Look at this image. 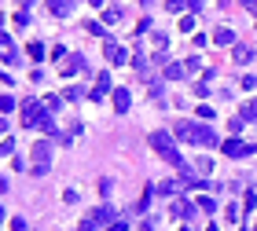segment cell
<instances>
[{
  "instance_id": "5b68a950",
  "label": "cell",
  "mask_w": 257,
  "mask_h": 231,
  "mask_svg": "<svg viewBox=\"0 0 257 231\" xmlns=\"http://www.w3.org/2000/svg\"><path fill=\"white\" fill-rule=\"evenodd\" d=\"M103 51H107V59H110V63H118V66H121L125 59H129V55H125V48H121L118 41H110V37L103 41Z\"/></svg>"
},
{
  "instance_id": "9a60e30c",
  "label": "cell",
  "mask_w": 257,
  "mask_h": 231,
  "mask_svg": "<svg viewBox=\"0 0 257 231\" xmlns=\"http://www.w3.org/2000/svg\"><path fill=\"white\" fill-rule=\"evenodd\" d=\"M34 129H41V132H55V121H51L48 114H41V117H37V125H34Z\"/></svg>"
},
{
  "instance_id": "3957f363",
  "label": "cell",
  "mask_w": 257,
  "mask_h": 231,
  "mask_svg": "<svg viewBox=\"0 0 257 231\" xmlns=\"http://www.w3.org/2000/svg\"><path fill=\"white\" fill-rule=\"evenodd\" d=\"M48 154H51L48 143H34V176H44V173H48Z\"/></svg>"
},
{
  "instance_id": "4fadbf2b",
  "label": "cell",
  "mask_w": 257,
  "mask_h": 231,
  "mask_svg": "<svg viewBox=\"0 0 257 231\" xmlns=\"http://www.w3.org/2000/svg\"><path fill=\"white\" fill-rule=\"evenodd\" d=\"M88 220H92V224H107V220H110V206H100L96 213L88 216Z\"/></svg>"
},
{
  "instance_id": "ffe728a7",
  "label": "cell",
  "mask_w": 257,
  "mask_h": 231,
  "mask_svg": "<svg viewBox=\"0 0 257 231\" xmlns=\"http://www.w3.org/2000/svg\"><path fill=\"white\" fill-rule=\"evenodd\" d=\"M199 206L206 209V213H213V209H217V202H213V198H199Z\"/></svg>"
},
{
  "instance_id": "ba28073f",
  "label": "cell",
  "mask_w": 257,
  "mask_h": 231,
  "mask_svg": "<svg viewBox=\"0 0 257 231\" xmlns=\"http://www.w3.org/2000/svg\"><path fill=\"white\" fill-rule=\"evenodd\" d=\"M48 11L51 15H70L74 11V0H48Z\"/></svg>"
},
{
  "instance_id": "277c9868",
  "label": "cell",
  "mask_w": 257,
  "mask_h": 231,
  "mask_svg": "<svg viewBox=\"0 0 257 231\" xmlns=\"http://www.w3.org/2000/svg\"><path fill=\"white\" fill-rule=\"evenodd\" d=\"M254 143H242V140H228V143H224V154H228V158H246V154H254Z\"/></svg>"
},
{
  "instance_id": "d4e9b609",
  "label": "cell",
  "mask_w": 257,
  "mask_h": 231,
  "mask_svg": "<svg viewBox=\"0 0 257 231\" xmlns=\"http://www.w3.org/2000/svg\"><path fill=\"white\" fill-rule=\"evenodd\" d=\"M242 4H246V8L254 11V15H257V0H242Z\"/></svg>"
},
{
  "instance_id": "e0dca14e",
  "label": "cell",
  "mask_w": 257,
  "mask_h": 231,
  "mask_svg": "<svg viewBox=\"0 0 257 231\" xmlns=\"http://www.w3.org/2000/svg\"><path fill=\"white\" fill-rule=\"evenodd\" d=\"M26 55H34V59H44V44H41V41H34L30 48H26Z\"/></svg>"
},
{
  "instance_id": "4316f807",
  "label": "cell",
  "mask_w": 257,
  "mask_h": 231,
  "mask_svg": "<svg viewBox=\"0 0 257 231\" xmlns=\"http://www.w3.org/2000/svg\"><path fill=\"white\" fill-rule=\"evenodd\" d=\"M4 191H8V180H4V176H0V195H4Z\"/></svg>"
},
{
  "instance_id": "603a6c76",
  "label": "cell",
  "mask_w": 257,
  "mask_h": 231,
  "mask_svg": "<svg viewBox=\"0 0 257 231\" xmlns=\"http://www.w3.org/2000/svg\"><path fill=\"white\" fill-rule=\"evenodd\" d=\"M11 231H26V220H18V216H15V220H11Z\"/></svg>"
},
{
  "instance_id": "f1b7e54d",
  "label": "cell",
  "mask_w": 257,
  "mask_h": 231,
  "mask_svg": "<svg viewBox=\"0 0 257 231\" xmlns=\"http://www.w3.org/2000/svg\"><path fill=\"white\" fill-rule=\"evenodd\" d=\"M30 4H34V0H22V8H30Z\"/></svg>"
},
{
  "instance_id": "8992f818",
  "label": "cell",
  "mask_w": 257,
  "mask_h": 231,
  "mask_svg": "<svg viewBox=\"0 0 257 231\" xmlns=\"http://www.w3.org/2000/svg\"><path fill=\"white\" fill-rule=\"evenodd\" d=\"M0 59H4V63H18V51H15V44H11L8 37H4V33H0Z\"/></svg>"
},
{
  "instance_id": "484cf974",
  "label": "cell",
  "mask_w": 257,
  "mask_h": 231,
  "mask_svg": "<svg viewBox=\"0 0 257 231\" xmlns=\"http://www.w3.org/2000/svg\"><path fill=\"white\" fill-rule=\"evenodd\" d=\"M246 114H254V117H257V99H254V103L246 107Z\"/></svg>"
},
{
  "instance_id": "9c48e42d",
  "label": "cell",
  "mask_w": 257,
  "mask_h": 231,
  "mask_svg": "<svg viewBox=\"0 0 257 231\" xmlns=\"http://www.w3.org/2000/svg\"><path fill=\"white\" fill-rule=\"evenodd\" d=\"M77 70H85V59H81V55L63 59V77H67V74H77Z\"/></svg>"
},
{
  "instance_id": "6da1fadb",
  "label": "cell",
  "mask_w": 257,
  "mask_h": 231,
  "mask_svg": "<svg viewBox=\"0 0 257 231\" xmlns=\"http://www.w3.org/2000/svg\"><path fill=\"white\" fill-rule=\"evenodd\" d=\"M151 147H154L158 154L166 158L169 165H176V169H180V180H184V173H191V169H188V162L180 158V150L173 147V136H169V132H154V136H151Z\"/></svg>"
},
{
  "instance_id": "5bb4252c",
  "label": "cell",
  "mask_w": 257,
  "mask_h": 231,
  "mask_svg": "<svg viewBox=\"0 0 257 231\" xmlns=\"http://www.w3.org/2000/svg\"><path fill=\"white\" fill-rule=\"evenodd\" d=\"M213 41H217V44H235V33H232V30H217Z\"/></svg>"
},
{
  "instance_id": "7a4b0ae2",
  "label": "cell",
  "mask_w": 257,
  "mask_h": 231,
  "mask_svg": "<svg viewBox=\"0 0 257 231\" xmlns=\"http://www.w3.org/2000/svg\"><path fill=\"white\" fill-rule=\"evenodd\" d=\"M176 136L180 140H191L199 147H217V132L209 125H195V121H176Z\"/></svg>"
},
{
  "instance_id": "8fae6325",
  "label": "cell",
  "mask_w": 257,
  "mask_h": 231,
  "mask_svg": "<svg viewBox=\"0 0 257 231\" xmlns=\"http://www.w3.org/2000/svg\"><path fill=\"white\" fill-rule=\"evenodd\" d=\"M235 63H239V66H250V63H254V51H250L246 44H235Z\"/></svg>"
},
{
  "instance_id": "2e32d148",
  "label": "cell",
  "mask_w": 257,
  "mask_h": 231,
  "mask_svg": "<svg viewBox=\"0 0 257 231\" xmlns=\"http://www.w3.org/2000/svg\"><path fill=\"white\" fill-rule=\"evenodd\" d=\"M85 30H88V33H96V37H107V26H103V22H96V18H92V22H85Z\"/></svg>"
},
{
  "instance_id": "30bf717a",
  "label": "cell",
  "mask_w": 257,
  "mask_h": 231,
  "mask_svg": "<svg viewBox=\"0 0 257 231\" xmlns=\"http://www.w3.org/2000/svg\"><path fill=\"white\" fill-rule=\"evenodd\" d=\"M107 92H110V77L100 74V77H96V88H92V99H103Z\"/></svg>"
},
{
  "instance_id": "7c38bea8",
  "label": "cell",
  "mask_w": 257,
  "mask_h": 231,
  "mask_svg": "<svg viewBox=\"0 0 257 231\" xmlns=\"http://www.w3.org/2000/svg\"><path fill=\"white\" fill-rule=\"evenodd\" d=\"M184 70H188L184 63H169V66H166V77H169V81H180V77H184Z\"/></svg>"
},
{
  "instance_id": "44dd1931",
  "label": "cell",
  "mask_w": 257,
  "mask_h": 231,
  "mask_svg": "<svg viewBox=\"0 0 257 231\" xmlns=\"http://www.w3.org/2000/svg\"><path fill=\"white\" fill-rule=\"evenodd\" d=\"M184 4H188V0H166V8H169V11H184Z\"/></svg>"
},
{
  "instance_id": "d6986e66",
  "label": "cell",
  "mask_w": 257,
  "mask_h": 231,
  "mask_svg": "<svg viewBox=\"0 0 257 231\" xmlns=\"http://www.w3.org/2000/svg\"><path fill=\"white\" fill-rule=\"evenodd\" d=\"M103 18H107L110 26H114V22H121V8H107V15H103Z\"/></svg>"
},
{
  "instance_id": "52a82bcc",
  "label": "cell",
  "mask_w": 257,
  "mask_h": 231,
  "mask_svg": "<svg viewBox=\"0 0 257 231\" xmlns=\"http://www.w3.org/2000/svg\"><path fill=\"white\" fill-rule=\"evenodd\" d=\"M129 103H133V96H129L125 88H114V110H118V114H125V110H129Z\"/></svg>"
},
{
  "instance_id": "cb8c5ba5",
  "label": "cell",
  "mask_w": 257,
  "mask_h": 231,
  "mask_svg": "<svg viewBox=\"0 0 257 231\" xmlns=\"http://www.w3.org/2000/svg\"><path fill=\"white\" fill-rule=\"evenodd\" d=\"M107 231H129V228H125V224H121V220H114V224H110V228H107Z\"/></svg>"
},
{
  "instance_id": "7402d4cb",
  "label": "cell",
  "mask_w": 257,
  "mask_h": 231,
  "mask_svg": "<svg viewBox=\"0 0 257 231\" xmlns=\"http://www.w3.org/2000/svg\"><path fill=\"white\" fill-rule=\"evenodd\" d=\"M11 150H15V143H11V140H4V143H0V158H4V154H11Z\"/></svg>"
},
{
  "instance_id": "ac0fdd59",
  "label": "cell",
  "mask_w": 257,
  "mask_h": 231,
  "mask_svg": "<svg viewBox=\"0 0 257 231\" xmlns=\"http://www.w3.org/2000/svg\"><path fill=\"white\" fill-rule=\"evenodd\" d=\"M11 110H15V99H11V96H0V114H11Z\"/></svg>"
},
{
  "instance_id": "f546056e",
  "label": "cell",
  "mask_w": 257,
  "mask_h": 231,
  "mask_svg": "<svg viewBox=\"0 0 257 231\" xmlns=\"http://www.w3.org/2000/svg\"><path fill=\"white\" fill-rule=\"evenodd\" d=\"M209 231H217V228H209Z\"/></svg>"
},
{
  "instance_id": "83f0119b",
  "label": "cell",
  "mask_w": 257,
  "mask_h": 231,
  "mask_svg": "<svg viewBox=\"0 0 257 231\" xmlns=\"http://www.w3.org/2000/svg\"><path fill=\"white\" fill-rule=\"evenodd\" d=\"M4 129H8V121H4V114H0V132H4Z\"/></svg>"
}]
</instances>
